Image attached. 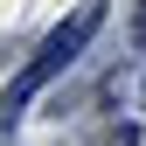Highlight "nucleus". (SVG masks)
<instances>
[{
    "instance_id": "obj_1",
    "label": "nucleus",
    "mask_w": 146,
    "mask_h": 146,
    "mask_svg": "<svg viewBox=\"0 0 146 146\" xmlns=\"http://www.w3.org/2000/svg\"><path fill=\"white\" fill-rule=\"evenodd\" d=\"M98 28H104V0H84V7L70 14V21H56V28L42 35V49H35V56H28V70H21V77L7 84V98H0V111H7V118H21L28 104L42 98V90L56 84L63 70L77 63V56H84V42H90V35H98Z\"/></svg>"
}]
</instances>
